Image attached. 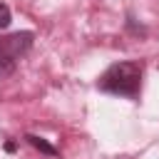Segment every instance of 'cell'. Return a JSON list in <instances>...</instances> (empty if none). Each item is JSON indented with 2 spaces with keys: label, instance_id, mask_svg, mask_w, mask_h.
Returning <instances> with one entry per match:
<instances>
[{
  "label": "cell",
  "instance_id": "1",
  "mask_svg": "<svg viewBox=\"0 0 159 159\" xmlns=\"http://www.w3.org/2000/svg\"><path fill=\"white\" fill-rule=\"evenodd\" d=\"M97 87L102 92L119 94V97H132L134 99L139 94V89H142V65L132 62V60L114 62V65H109L99 75Z\"/></svg>",
  "mask_w": 159,
  "mask_h": 159
},
{
  "label": "cell",
  "instance_id": "2",
  "mask_svg": "<svg viewBox=\"0 0 159 159\" xmlns=\"http://www.w3.org/2000/svg\"><path fill=\"white\" fill-rule=\"evenodd\" d=\"M35 35L32 32H12L0 37V75H10L20 57H25L32 47Z\"/></svg>",
  "mask_w": 159,
  "mask_h": 159
},
{
  "label": "cell",
  "instance_id": "3",
  "mask_svg": "<svg viewBox=\"0 0 159 159\" xmlns=\"http://www.w3.org/2000/svg\"><path fill=\"white\" fill-rule=\"evenodd\" d=\"M25 139H27V142H30V144H32L35 149H40L42 154H47V157H55V154H57V149H55L52 144H47V142H45L42 137H35V134H27Z\"/></svg>",
  "mask_w": 159,
  "mask_h": 159
},
{
  "label": "cell",
  "instance_id": "4",
  "mask_svg": "<svg viewBox=\"0 0 159 159\" xmlns=\"http://www.w3.org/2000/svg\"><path fill=\"white\" fill-rule=\"evenodd\" d=\"M10 20H12V12H10V7H7L5 2H0V30H5V27L10 25Z\"/></svg>",
  "mask_w": 159,
  "mask_h": 159
}]
</instances>
